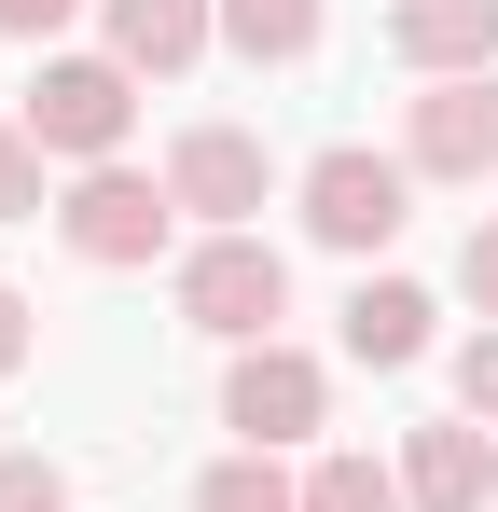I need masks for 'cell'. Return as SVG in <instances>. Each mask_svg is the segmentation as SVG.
Segmentation results:
<instances>
[{"mask_svg":"<svg viewBox=\"0 0 498 512\" xmlns=\"http://www.w3.org/2000/svg\"><path fill=\"white\" fill-rule=\"evenodd\" d=\"M14 125H28L42 153H70V167H111L125 125H139V70H125V56H42Z\"/></svg>","mask_w":498,"mask_h":512,"instance_id":"obj_1","label":"cell"},{"mask_svg":"<svg viewBox=\"0 0 498 512\" xmlns=\"http://www.w3.org/2000/svg\"><path fill=\"white\" fill-rule=\"evenodd\" d=\"M402 222H415V167H402V153L332 139L319 167H305V236H319V250H388Z\"/></svg>","mask_w":498,"mask_h":512,"instance_id":"obj_2","label":"cell"},{"mask_svg":"<svg viewBox=\"0 0 498 512\" xmlns=\"http://www.w3.org/2000/svg\"><path fill=\"white\" fill-rule=\"evenodd\" d=\"M277 305H291V263L263 250V236H208V250L180 263V319L222 346H263L277 333Z\"/></svg>","mask_w":498,"mask_h":512,"instance_id":"obj_3","label":"cell"},{"mask_svg":"<svg viewBox=\"0 0 498 512\" xmlns=\"http://www.w3.org/2000/svg\"><path fill=\"white\" fill-rule=\"evenodd\" d=\"M319 402H332V374L305 360V346H236V374H222V429H249V457H277V443H305L319 429Z\"/></svg>","mask_w":498,"mask_h":512,"instance_id":"obj_4","label":"cell"},{"mask_svg":"<svg viewBox=\"0 0 498 512\" xmlns=\"http://www.w3.org/2000/svg\"><path fill=\"white\" fill-rule=\"evenodd\" d=\"M166 222H180V194H166V180H139V167H83L70 208H56V236H70L83 263H153Z\"/></svg>","mask_w":498,"mask_h":512,"instance_id":"obj_5","label":"cell"},{"mask_svg":"<svg viewBox=\"0 0 498 512\" xmlns=\"http://www.w3.org/2000/svg\"><path fill=\"white\" fill-rule=\"evenodd\" d=\"M402 167H415V180H485V167H498V84H485V70L415 84V111H402Z\"/></svg>","mask_w":498,"mask_h":512,"instance_id":"obj_6","label":"cell"},{"mask_svg":"<svg viewBox=\"0 0 498 512\" xmlns=\"http://www.w3.org/2000/svg\"><path fill=\"white\" fill-rule=\"evenodd\" d=\"M166 194H180L194 222L249 236V208L277 194V167H263V139H249V125H180V153H166Z\"/></svg>","mask_w":498,"mask_h":512,"instance_id":"obj_7","label":"cell"},{"mask_svg":"<svg viewBox=\"0 0 498 512\" xmlns=\"http://www.w3.org/2000/svg\"><path fill=\"white\" fill-rule=\"evenodd\" d=\"M402 499L415 512H498V429L485 416H443L402 443Z\"/></svg>","mask_w":498,"mask_h":512,"instance_id":"obj_8","label":"cell"},{"mask_svg":"<svg viewBox=\"0 0 498 512\" xmlns=\"http://www.w3.org/2000/svg\"><path fill=\"white\" fill-rule=\"evenodd\" d=\"M388 42H402L429 84H457V70H498V0H388Z\"/></svg>","mask_w":498,"mask_h":512,"instance_id":"obj_9","label":"cell"},{"mask_svg":"<svg viewBox=\"0 0 498 512\" xmlns=\"http://www.w3.org/2000/svg\"><path fill=\"white\" fill-rule=\"evenodd\" d=\"M346 360H374V374L429 360V291H415V277H360V291H346Z\"/></svg>","mask_w":498,"mask_h":512,"instance_id":"obj_10","label":"cell"},{"mask_svg":"<svg viewBox=\"0 0 498 512\" xmlns=\"http://www.w3.org/2000/svg\"><path fill=\"white\" fill-rule=\"evenodd\" d=\"M222 28V0H111V56L125 70H194Z\"/></svg>","mask_w":498,"mask_h":512,"instance_id":"obj_11","label":"cell"},{"mask_svg":"<svg viewBox=\"0 0 498 512\" xmlns=\"http://www.w3.org/2000/svg\"><path fill=\"white\" fill-rule=\"evenodd\" d=\"M222 42L249 70H291V56H319V0H222Z\"/></svg>","mask_w":498,"mask_h":512,"instance_id":"obj_12","label":"cell"},{"mask_svg":"<svg viewBox=\"0 0 498 512\" xmlns=\"http://www.w3.org/2000/svg\"><path fill=\"white\" fill-rule=\"evenodd\" d=\"M194 512H305V485H291L277 457H222V471L194 485Z\"/></svg>","mask_w":498,"mask_h":512,"instance_id":"obj_13","label":"cell"},{"mask_svg":"<svg viewBox=\"0 0 498 512\" xmlns=\"http://www.w3.org/2000/svg\"><path fill=\"white\" fill-rule=\"evenodd\" d=\"M305 512H415V499H402V471H374V457H319Z\"/></svg>","mask_w":498,"mask_h":512,"instance_id":"obj_14","label":"cell"},{"mask_svg":"<svg viewBox=\"0 0 498 512\" xmlns=\"http://www.w3.org/2000/svg\"><path fill=\"white\" fill-rule=\"evenodd\" d=\"M0 222H42V139L0 125Z\"/></svg>","mask_w":498,"mask_h":512,"instance_id":"obj_15","label":"cell"},{"mask_svg":"<svg viewBox=\"0 0 498 512\" xmlns=\"http://www.w3.org/2000/svg\"><path fill=\"white\" fill-rule=\"evenodd\" d=\"M0 512H70V471L56 457H0Z\"/></svg>","mask_w":498,"mask_h":512,"instance_id":"obj_16","label":"cell"},{"mask_svg":"<svg viewBox=\"0 0 498 512\" xmlns=\"http://www.w3.org/2000/svg\"><path fill=\"white\" fill-rule=\"evenodd\" d=\"M457 416H485V429H498V319L457 346Z\"/></svg>","mask_w":498,"mask_h":512,"instance_id":"obj_17","label":"cell"},{"mask_svg":"<svg viewBox=\"0 0 498 512\" xmlns=\"http://www.w3.org/2000/svg\"><path fill=\"white\" fill-rule=\"evenodd\" d=\"M457 277H471V305L498 319V222H471V250H457Z\"/></svg>","mask_w":498,"mask_h":512,"instance_id":"obj_18","label":"cell"},{"mask_svg":"<svg viewBox=\"0 0 498 512\" xmlns=\"http://www.w3.org/2000/svg\"><path fill=\"white\" fill-rule=\"evenodd\" d=\"M70 14H83V0H0V28H14V42H56Z\"/></svg>","mask_w":498,"mask_h":512,"instance_id":"obj_19","label":"cell"},{"mask_svg":"<svg viewBox=\"0 0 498 512\" xmlns=\"http://www.w3.org/2000/svg\"><path fill=\"white\" fill-rule=\"evenodd\" d=\"M28 360V291H0V374Z\"/></svg>","mask_w":498,"mask_h":512,"instance_id":"obj_20","label":"cell"}]
</instances>
